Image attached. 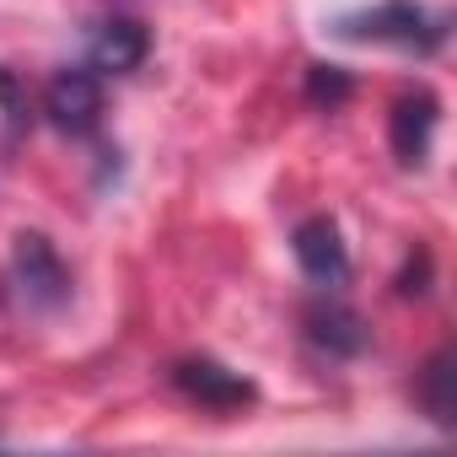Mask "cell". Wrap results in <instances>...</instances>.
Wrapping results in <instances>:
<instances>
[{
	"label": "cell",
	"instance_id": "cell-1",
	"mask_svg": "<svg viewBox=\"0 0 457 457\" xmlns=\"http://www.w3.org/2000/svg\"><path fill=\"white\" fill-rule=\"evenodd\" d=\"M345 44H393L409 54H436L446 44V17L414 6V0H377L366 12H350L334 22Z\"/></svg>",
	"mask_w": 457,
	"mask_h": 457
},
{
	"label": "cell",
	"instance_id": "cell-2",
	"mask_svg": "<svg viewBox=\"0 0 457 457\" xmlns=\"http://www.w3.org/2000/svg\"><path fill=\"white\" fill-rule=\"evenodd\" d=\"M12 280H17L22 302L38 307V312H60L71 302V270H65V259L54 253V243L44 232H22L17 237V248H12Z\"/></svg>",
	"mask_w": 457,
	"mask_h": 457
},
{
	"label": "cell",
	"instance_id": "cell-3",
	"mask_svg": "<svg viewBox=\"0 0 457 457\" xmlns=\"http://www.w3.org/2000/svg\"><path fill=\"white\" fill-rule=\"evenodd\" d=\"M172 387L204 409H243L259 398V387L243 377V371H226L220 361H204V355H188L172 366Z\"/></svg>",
	"mask_w": 457,
	"mask_h": 457
},
{
	"label": "cell",
	"instance_id": "cell-4",
	"mask_svg": "<svg viewBox=\"0 0 457 457\" xmlns=\"http://www.w3.org/2000/svg\"><path fill=\"white\" fill-rule=\"evenodd\" d=\"M44 113L65 135L97 129V119H103V81H97V71H60L44 87Z\"/></svg>",
	"mask_w": 457,
	"mask_h": 457
},
{
	"label": "cell",
	"instance_id": "cell-5",
	"mask_svg": "<svg viewBox=\"0 0 457 457\" xmlns=\"http://www.w3.org/2000/svg\"><path fill=\"white\" fill-rule=\"evenodd\" d=\"M302 328H307V339L323 350V355H334V361H345V355H361L366 350V318L355 312V307H345L339 296H312L307 307H302Z\"/></svg>",
	"mask_w": 457,
	"mask_h": 457
},
{
	"label": "cell",
	"instance_id": "cell-6",
	"mask_svg": "<svg viewBox=\"0 0 457 457\" xmlns=\"http://www.w3.org/2000/svg\"><path fill=\"white\" fill-rule=\"evenodd\" d=\"M436 119H441V103L430 92H403L387 113V140H393V156L403 167H420L430 156V135H436Z\"/></svg>",
	"mask_w": 457,
	"mask_h": 457
},
{
	"label": "cell",
	"instance_id": "cell-7",
	"mask_svg": "<svg viewBox=\"0 0 457 457\" xmlns=\"http://www.w3.org/2000/svg\"><path fill=\"white\" fill-rule=\"evenodd\" d=\"M291 248H296V264L307 270V280H318V286H339V280L350 275L345 237H339V226H334L328 215L302 220V226H296V237H291Z\"/></svg>",
	"mask_w": 457,
	"mask_h": 457
},
{
	"label": "cell",
	"instance_id": "cell-8",
	"mask_svg": "<svg viewBox=\"0 0 457 457\" xmlns=\"http://www.w3.org/2000/svg\"><path fill=\"white\" fill-rule=\"evenodd\" d=\"M145 49H151L145 28H140V22H129V17H113V22H103V28L92 33L87 60H92V71H97V76H129V71H140Z\"/></svg>",
	"mask_w": 457,
	"mask_h": 457
},
{
	"label": "cell",
	"instance_id": "cell-9",
	"mask_svg": "<svg viewBox=\"0 0 457 457\" xmlns=\"http://www.w3.org/2000/svg\"><path fill=\"white\" fill-rule=\"evenodd\" d=\"M452 382H457V350L441 345V350L425 361V371H420V409H425L441 430L457 425V393H452Z\"/></svg>",
	"mask_w": 457,
	"mask_h": 457
},
{
	"label": "cell",
	"instance_id": "cell-10",
	"mask_svg": "<svg viewBox=\"0 0 457 457\" xmlns=\"http://www.w3.org/2000/svg\"><path fill=\"white\" fill-rule=\"evenodd\" d=\"M350 92H355V81H350L345 65H312V71H307V103H312V108L334 113L339 103H350Z\"/></svg>",
	"mask_w": 457,
	"mask_h": 457
},
{
	"label": "cell",
	"instance_id": "cell-11",
	"mask_svg": "<svg viewBox=\"0 0 457 457\" xmlns=\"http://www.w3.org/2000/svg\"><path fill=\"white\" fill-rule=\"evenodd\" d=\"M425 270H430V259H425V253H420V259H409V270L398 275V291H403V296H420V291H425V286H420V280H425Z\"/></svg>",
	"mask_w": 457,
	"mask_h": 457
}]
</instances>
